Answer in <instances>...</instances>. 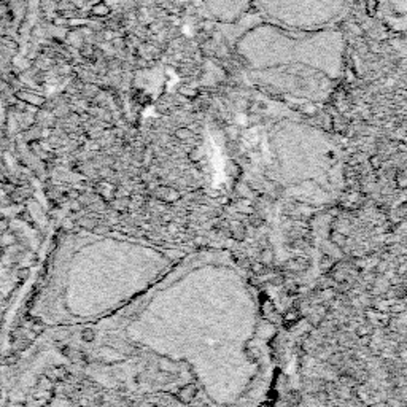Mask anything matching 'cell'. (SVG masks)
I'll list each match as a JSON object with an SVG mask.
<instances>
[{"label": "cell", "instance_id": "obj_6", "mask_svg": "<svg viewBox=\"0 0 407 407\" xmlns=\"http://www.w3.org/2000/svg\"><path fill=\"white\" fill-rule=\"evenodd\" d=\"M81 339L87 344L93 342V340L96 339V331L94 329H84V331H81Z\"/></svg>", "mask_w": 407, "mask_h": 407}, {"label": "cell", "instance_id": "obj_1", "mask_svg": "<svg viewBox=\"0 0 407 407\" xmlns=\"http://www.w3.org/2000/svg\"><path fill=\"white\" fill-rule=\"evenodd\" d=\"M172 340L205 394L215 402H236L256 377L251 342L259 309L250 283L236 266L204 261L178 282Z\"/></svg>", "mask_w": 407, "mask_h": 407}, {"label": "cell", "instance_id": "obj_4", "mask_svg": "<svg viewBox=\"0 0 407 407\" xmlns=\"http://www.w3.org/2000/svg\"><path fill=\"white\" fill-rule=\"evenodd\" d=\"M78 226H81L83 229H96L97 228V219L93 216H83L78 219Z\"/></svg>", "mask_w": 407, "mask_h": 407}, {"label": "cell", "instance_id": "obj_3", "mask_svg": "<svg viewBox=\"0 0 407 407\" xmlns=\"http://www.w3.org/2000/svg\"><path fill=\"white\" fill-rule=\"evenodd\" d=\"M251 4L274 24L312 32L331 26L347 0H251Z\"/></svg>", "mask_w": 407, "mask_h": 407}, {"label": "cell", "instance_id": "obj_2", "mask_svg": "<svg viewBox=\"0 0 407 407\" xmlns=\"http://www.w3.org/2000/svg\"><path fill=\"white\" fill-rule=\"evenodd\" d=\"M342 37L336 30L299 32L259 24L239 41V53L261 83L302 99H322L342 70Z\"/></svg>", "mask_w": 407, "mask_h": 407}, {"label": "cell", "instance_id": "obj_5", "mask_svg": "<svg viewBox=\"0 0 407 407\" xmlns=\"http://www.w3.org/2000/svg\"><path fill=\"white\" fill-rule=\"evenodd\" d=\"M19 97L23 99V101H27L29 104H34V105H43V102H45V99L43 97H38V96H32V94H19Z\"/></svg>", "mask_w": 407, "mask_h": 407}]
</instances>
